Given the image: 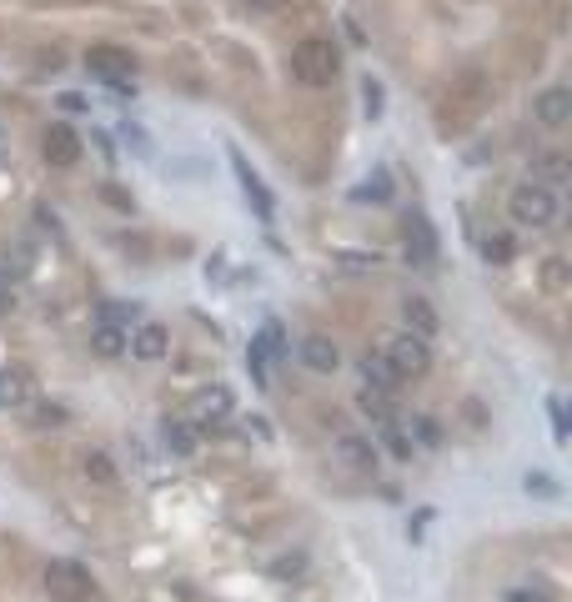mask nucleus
<instances>
[{
    "label": "nucleus",
    "instance_id": "1",
    "mask_svg": "<svg viewBox=\"0 0 572 602\" xmlns=\"http://www.w3.org/2000/svg\"><path fill=\"white\" fill-rule=\"evenodd\" d=\"M507 211H512L517 226H532V231H547V226H557V216H562L557 191H547V186H537V181H522V186L512 191Z\"/></svg>",
    "mask_w": 572,
    "mask_h": 602
},
{
    "label": "nucleus",
    "instance_id": "2",
    "mask_svg": "<svg viewBox=\"0 0 572 602\" xmlns=\"http://www.w3.org/2000/svg\"><path fill=\"white\" fill-rule=\"evenodd\" d=\"M337 46L332 41H322V36H312V41H302L297 51H292V76L302 81V86H332L337 81Z\"/></svg>",
    "mask_w": 572,
    "mask_h": 602
},
{
    "label": "nucleus",
    "instance_id": "3",
    "mask_svg": "<svg viewBox=\"0 0 572 602\" xmlns=\"http://www.w3.org/2000/svg\"><path fill=\"white\" fill-rule=\"evenodd\" d=\"M46 587H51V597H61V602H91V597H96L91 572H86L81 562H71V557H51V562H46Z\"/></svg>",
    "mask_w": 572,
    "mask_h": 602
},
{
    "label": "nucleus",
    "instance_id": "4",
    "mask_svg": "<svg viewBox=\"0 0 572 602\" xmlns=\"http://www.w3.org/2000/svg\"><path fill=\"white\" fill-rule=\"evenodd\" d=\"M382 357L397 367V377H422V372L432 367V347H427V337H417V332H407V327L387 337Z\"/></svg>",
    "mask_w": 572,
    "mask_h": 602
},
{
    "label": "nucleus",
    "instance_id": "5",
    "mask_svg": "<svg viewBox=\"0 0 572 602\" xmlns=\"http://www.w3.org/2000/svg\"><path fill=\"white\" fill-rule=\"evenodd\" d=\"M402 256L412 261V266H437V231H432V221L422 216V211H412L407 221H402Z\"/></svg>",
    "mask_w": 572,
    "mask_h": 602
},
{
    "label": "nucleus",
    "instance_id": "6",
    "mask_svg": "<svg viewBox=\"0 0 572 602\" xmlns=\"http://www.w3.org/2000/svg\"><path fill=\"white\" fill-rule=\"evenodd\" d=\"M86 71L101 76V81H111V86H126V81L136 76V61H131L121 46H91V51H86Z\"/></svg>",
    "mask_w": 572,
    "mask_h": 602
},
{
    "label": "nucleus",
    "instance_id": "7",
    "mask_svg": "<svg viewBox=\"0 0 572 602\" xmlns=\"http://www.w3.org/2000/svg\"><path fill=\"white\" fill-rule=\"evenodd\" d=\"M231 171H236V181H241V196L256 206V221H266V226H271V221H276V201H271L266 181L246 166V156H241V151H231Z\"/></svg>",
    "mask_w": 572,
    "mask_h": 602
},
{
    "label": "nucleus",
    "instance_id": "8",
    "mask_svg": "<svg viewBox=\"0 0 572 602\" xmlns=\"http://www.w3.org/2000/svg\"><path fill=\"white\" fill-rule=\"evenodd\" d=\"M332 457L347 467V472H377V447H372V437H357V432H342L337 442H332Z\"/></svg>",
    "mask_w": 572,
    "mask_h": 602
},
{
    "label": "nucleus",
    "instance_id": "9",
    "mask_svg": "<svg viewBox=\"0 0 572 602\" xmlns=\"http://www.w3.org/2000/svg\"><path fill=\"white\" fill-rule=\"evenodd\" d=\"M41 151H46V161H51V166H61V171H66V166H76V161H81V136H76L71 126H51V131H46V141H41Z\"/></svg>",
    "mask_w": 572,
    "mask_h": 602
},
{
    "label": "nucleus",
    "instance_id": "10",
    "mask_svg": "<svg viewBox=\"0 0 572 602\" xmlns=\"http://www.w3.org/2000/svg\"><path fill=\"white\" fill-rule=\"evenodd\" d=\"M126 347H131L141 362H161V357L171 352V337H166V327H156V322H141V327L126 337Z\"/></svg>",
    "mask_w": 572,
    "mask_h": 602
},
{
    "label": "nucleus",
    "instance_id": "11",
    "mask_svg": "<svg viewBox=\"0 0 572 602\" xmlns=\"http://www.w3.org/2000/svg\"><path fill=\"white\" fill-rule=\"evenodd\" d=\"M221 417H231V392H226V387H206V392L191 397V422H196V427H211V422H221Z\"/></svg>",
    "mask_w": 572,
    "mask_h": 602
},
{
    "label": "nucleus",
    "instance_id": "12",
    "mask_svg": "<svg viewBox=\"0 0 572 602\" xmlns=\"http://www.w3.org/2000/svg\"><path fill=\"white\" fill-rule=\"evenodd\" d=\"M161 442H166L171 457H196V447H201L191 417H166V422H161Z\"/></svg>",
    "mask_w": 572,
    "mask_h": 602
},
{
    "label": "nucleus",
    "instance_id": "13",
    "mask_svg": "<svg viewBox=\"0 0 572 602\" xmlns=\"http://www.w3.org/2000/svg\"><path fill=\"white\" fill-rule=\"evenodd\" d=\"M357 377H362V387H372V392H397V367L382 357V352H367L362 362H357Z\"/></svg>",
    "mask_w": 572,
    "mask_h": 602
},
{
    "label": "nucleus",
    "instance_id": "14",
    "mask_svg": "<svg viewBox=\"0 0 572 602\" xmlns=\"http://www.w3.org/2000/svg\"><path fill=\"white\" fill-rule=\"evenodd\" d=\"M532 111H537L542 126H562V121L572 116V91H567V86H552V91H542V96L532 101Z\"/></svg>",
    "mask_w": 572,
    "mask_h": 602
},
{
    "label": "nucleus",
    "instance_id": "15",
    "mask_svg": "<svg viewBox=\"0 0 572 602\" xmlns=\"http://www.w3.org/2000/svg\"><path fill=\"white\" fill-rule=\"evenodd\" d=\"M402 322H407V332H417V337H437V312H432V301L427 296H407L402 301Z\"/></svg>",
    "mask_w": 572,
    "mask_h": 602
},
{
    "label": "nucleus",
    "instance_id": "16",
    "mask_svg": "<svg viewBox=\"0 0 572 602\" xmlns=\"http://www.w3.org/2000/svg\"><path fill=\"white\" fill-rule=\"evenodd\" d=\"M302 362H307L312 372H337V367H342V352H337L327 337H307V342H302Z\"/></svg>",
    "mask_w": 572,
    "mask_h": 602
},
{
    "label": "nucleus",
    "instance_id": "17",
    "mask_svg": "<svg viewBox=\"0 0 572 602\" xmlns=\"http://www.w3.org/2000/svg\"><path fill=\"white\" fill-rule=\"evenodd\" d=\"M567 176H572L567 156H537V161H532V181H537V186H547V191H557Z\"/></svg>",
    "mask_w": 572,
    "mask_h": 602
},
{
    "label": "nucleus",
    "instance_id": "18",
    "mask_svg": "<svg viewBox=\"0 0 572 602\" xmlns=\"http://www.w3.org/2000/svg\"><path fill=\"white\" fill-rule=\"evenodd\" d=\"M126 327H116V322H96V332H91V347L101 352V357H121L126 352Z\"/></svg>",
    "mask_w": 572,
    "mask_h": 602
},
{
    "label": "nucleus",
    "instance_id": "19",
    "mask_svg": "<svg viewBox=\"0 0 572 602\" xmlns=\"http://www.w3.org/2000/svg\"><path fill=\"white\" fill-rule=\"evenodd\" d=\"M482 256H487V266H507V261L517 256V241H512L507 231H487V236H482Z\"/></svg>",
    "mask_w": 572,
    "mask_h": 602
},
{
    "label": "nucleus",
    "instance_id": "20",
    "mask_svg": "<svg viewBox=\"0 0 572 602\" xmlns=\"http://www.w3.org/2000/svg\"><path fill=\"white\" fill-rule=\"evenodd\" d=\"M357 407H362L372 422H387V417H392V392H372V387H362V392H357Z\"/></svg>",
    "mask_w": 572,
    "mask_h": 602
},
{
    "label": "nucleus",
    "instance_id": "21",
    "mask_svg": "<svg viewBox=\"0 0 572 602\" xmlns=\"http://www.w3.org/2000/svg\"><path fill=\"white\" fill-rule=\"evenodd\" d=\"M382 442L392 447V457H397V462H412V457H417V447H412V437H407V432H402V427H397L392 417L382 422Z\"/></svg>",
    "mask_w": 572,
    "mask_h": 602
},
{
    "label": "nucleus",
    "instance_id": "22",
    "mask_svg": "<svg viewBox=\"0 0 572 602\" xmlns=\"http://www.w3.org/2000/svg\"><path fill=\"white\" fill-rule=\"evenodd\" d=\"M81 467H86V477H91V482H101V487H111V482H116V462H111L106 452H86V457H81Z\"/></svg>",
    "mask_w": 572,
    "mask_h": 602
},
{
    "label": "nucleus",
    "instance_id": "23",
    "mask_svg": "<svg viewBox=\"0 0 572 602\" xmlns=\"http://www.w3.org/2000/svg\"><path fill=\"white\" fill-rule=\"evenodd\" d=\"M352 196H357V201H387V196H392V176H387V171H372L367 186H357Z\"/></svg>",
    "mask_w": 572,
    "mask_h": 602
},
{
    "label": "nucleus",
    "instance_id": "24",
    "mask_svg": "<svg viewBox=\"0 0 572 602\" xmlns=\"http://www.w3.org/2000/svg\"><path fill=\"white\" fill-rule=\"evenodd\" d=\"M542 286H547L552 296L567 291V261H562V256H547V261H542Z\"/></svg>",
    "mask_w": 572,
    "mask_h": 602
},
{
    "label": "nucleus",
    "instance_id": "25",
    "mask_svg": "<svg viewBox=\"0 0 572 602\" xmlns=\"http://www.w3.org/2000/svg\"><path fill=\"white\" fill-rule=\"evenodd\" d=\"M136 317H141L136 301H106V307H101V322H116V327H126V322H136Z\"/></svg>",
    "mask_w": 572,
    "mask_h": 602
},
{
    "label": "nucleus",
    "instance_id": "26",
    "mask_svg": "<svg viewBox=\"0 0 572 602\" xmlns=\"http://www.w3.org/2000/svg\"><path fill=\"white\" fill-rule=\"evenodd\" d=\"M266 362H271V357L261 352V342H251V352H246V372H251L256 387H271V382H266Z\"/></svg>",
    "mask_w": 572,
    "mask_h": 602
},
{
    "label": "nucleus",
    "instance_id": "27",
    "mask_svg": "<svg viewBox=\"0 0 572 602\" xmlns=\"http://www.w3.org/2000/svg\"><path fill=\"white\" fill-rule=\"evenodd\" d=\"M256 342H261V352H266V357H281V352H286V337H281V327H276V322H266Z\"/></svg>",
    "mask_w": 572,
    "mask_h": 602
},
{
    "label": "nucleus",
    "instance_id": "28",
    "mask_svg": "<svg viewBox=\"0 0 572 602\" xmlns=\"http://www.w3.org/2000/svg\"><path fill=\"white\" fill-rule=\"evenodd\" d=\"M362 101H367V116L377 121V116H382V81L367 76V81H362Z\"/></svg>",
    "mask_w": 572,
    "mask_h": 602
},
{
    "label": "nucleus",
    "instance_id": "29",
    "mask_svg": "<svg viewBox=\"0 0 572 602\" xmlns=\"http://www.w3.org/2000/svg\"><path fill=\"white\" fill-rule=\"evenodd\" d=\"M547 417H552V437H557V442H567V407H562V397H552V402H547Z\"/></svg>",
    "mask_w": 572,
    "mask_h": 602
},
{
    "label": "nucleus",
    "instance_id": "30",
    "mask_svg": "<svg viewBox=\"0 0 572 602\" xmlns=\"http://www.w3.org/2000/svg\"><path fill=\"white\" fill-rule=\"evenodd\" d=\"M21 402V382L11 372H0V407H16Z\"/></svg>",
    "mask_w": 572,
    "mask_h": 602
},
{
    "label": "nucleus",
    "instance_id": "31",
    "mask_svg": "<svg viewBox=\"0 0 572 602\" xmlns=\"http://www.w3.org/2000/svg\"><path fill=\"white\" fill-rule=\"evenodd\" d=\"M66 422V407H41L36 412V427H61Z\"/></svg>",
    "mask_w": 572,
    "mask_h": 602
},
{
    "label": "nucleus",
    "instance_id": "32",
    "mask_svg": "<svg viewBox=\"0 0 572 602\" xmlns=\"http://www.w3.org/2000/svg\"><path fill=\"white\" fill-rule=\"evenodd\" d=\"M417 437H422V442H442V432H437L432 417H417Z\"/></svg>",
    "mask_w": 572,
    "mask_h": 602
},
{
    "label": "nucleus",
    "instance_id": "33",
    "mask_svg": "<svg viewBox=\"0 0 572 602\" xmlns=\"http://www.w3.org/2000/svg\"><path fill=\"white\" fill-rule=\"evenodd\" d=\"M271 572H276V577H297V572H302V557H281Z\"/></svg>",
    "mask_w": 572,
    "mask_h": 602
},
{
    "label": "nucleus",
    "instance_id": "34",
    "mask_svg": "<svg viewBox=\"0 0 572 602\" xmlns=\"http://www.w3.org/2000/svg\"><path fill=\"white\" fill-rule=\"evenodd\" d=\"M507 602H552L547 592H527V587H517V592H507Z\"/></svg>",
    "mask_w": 572,
    "mask_h": 602
},
{
    "label": "nucleus",
    "instance_id": "35",
    "mask_svg": "<svg viewBox=\"0 0 572 602\" xmlns=\"http://www.w3.org/2000/svg\"><path fill=\"white\" fill-rule=\"evenodd\" d=\"M61 111H71V116H76V111H86V96H76V91H66V96H61Z\"/></svg>",
    "mask_w": 572,
    "mask_h": 602
},
{
    "label": "nucleus",
    "instance_id": "36",
    "mask_svg": "<svg viewBox=\"0 0 572 602\" xmlns=\"http://www.w3.org/2000/svg\"><path fill=\"white\" fill-rule=\"evenodd\" d=\"M527 492H542V497H557V487L547 477H527Z\"/></svg>",
    "mask_w": 572,
    "mask_h": 602
},
{
    "label": "nucleus",
    "instance_id": "37",
    "mask_svg": "<svg viewBox=\"0 0 572 602\" xmlns=\"http://www.w3.org/2000/svg\"><path fill=\"white\" fill-rule=\"evenodd\" d=\"M106 201H111V206H121V211H131V196H126V191H116V186H106Z\"/></svg>",
    "mask_w": 572,
    "mask_h": 602
},
{
    "label": "nucleus",
    "instance_id": "38",
    "mask_svg": "<svg viewBox=\"0 0 572 602\" xmlns=\"http://www.w3.org/2000/svg\"><path fill=\"white\" fill-rule=\"evenodd\" d=\"M246 6H251V11H281L286 0H246Z\"/></svg>",
    "mask_w": 572,
    "mask_h": 602
}]
</instances>
